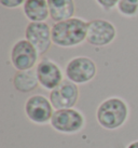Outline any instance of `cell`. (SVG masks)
I'll return each mask as SVG.
<instances>
[{"label": "cell", "mask_w": 138, "mask_h": 148, "mask_svg": "<svg viewBox=\"0 0 138 148\" xmlns=\"http://www.w3.org/2000/svg\"><path fill=\"white\" fill-rule=\"evenodd\" d=\"M87 22L81 17H71L52 26V42L61 48H73L86 40Z\"/></svg>", "instance_id": "cell-1"}, {"label": "cell", "mask_w": 138, "mask_h": 148, "mask_svg": "<svg viewBox=\"0 0 138 148\" xmlns=\"http://www.w3.org/2000/svg\"><path fill=\"white\" fill-rule=\"evenodd\" d=\"M128 106L120 97H109L99 104L96 110V119L106 130H117L126 122Z\"/></svg>", "instance_id": "cell-2"}, {"label": "cell", "mask_w": 138, "mask_h": 148, "mask_svg": "<svg viewBox=\"0 0 138 148\" xmlns=\"http://www.w3.org/2000/svg\"><path fill=\"white\" fill-rule=\"evenodd\" d=\"M65 74L67 79L73 83L84 84L95 78L97 66L92 58L87 56H77L67 63Z\"/></svg>", "instance_id": "cell-3"}, {"label": "cell", "mask_w": 138, "mask_h": 148, "mask_svg": "<svg viewBox=\"0 0 138 148\" xmlns=\"http://www.w3.org/2000/svg\"><path fill=\"white\" fill-rule=\"evenodd\" d=\"M50 123L55 131L65 134H73L84 127L85 120L79 110L69 108L54 111Z\"/></svg>", "instance_id": "cell-4"}, {"label": "cell", "mask_w": 138, "mask_h": 148, "mask_svg": "<svg viewBox=\"0 0 138 148\" xmlns=\"http://www.w3.org/2000/svg\"><path fill=\"white\" fill-rule=\"evenodd\" d=\"M117 37V29L111 22L96 18L87 22L86 41L94 47H106L112 43Z\"/></svg>", "instance_id": "cell-5"}, {"label": "cell", "mask_w": 138, "mask_h": 148, "mask_svg": "<svg viewBox=\"0 0 138 148\" xmlns=\"http://www.w3.org/2000/svg\"><path fill=\"white\" fill-rule=\"evenodd\" d=\"M11 63L17 71L33 69L38 62L39 53L26 39H20L13 45L10 53Z\"/></svg>", "instance_id": "cell-6"}, {"label": "cell", "mask_w": 138, "mask_h": 148, "mask_svg": "<svg viewBox=\"0 0 138 148\" xmlns=\"http://www.w3.org/2000/svg\"><path fill=\"white\" fill-rule=\"evenodd\" d=\"M25 39L35 47L39 55H43L53 43L52 28L45 22H30L25 29Z\"/></svg>", "instance_id": "cell-7"}, {"label": "cell", "mask_w": 138, "mask_h": 148, "mask_svg": "<svg viewBox=\"0 0 138 148\" xmlns=\"http://www.w3.org/2000/svg\"><path fill=\"white\" fill-rule=\"evenodd\" d=\"M25 114L31 122L44 124L51 121L54 108L50 99L43 95H31L25 103Z\"/></svg>", "instance_id": "cell-8"}, {"label": "cell", "mask_w": 138, "mask_h": 148, "mask_svg": "<svg viewBox=\"0 0 138 148\" xmlns=\"http://www.w3.org/2000/svg\"><path fill=\"white\" fill-rule=\"evenodd\" d=\"M79 88L68 79L63 80L59 86L50 92L49 99L55 110L73 108L79 99Z\"/></svg>", "instance_id": "cell-9"}, {"label": "cell", "mask_w": 138, "mask_h": 148, "mask_svg": "<svg viewBox=\"0 0 138 148\" xmlns=\"http://www.w3.org/2000/svg\"><path fill=\"white\" fill-rule=\"evenodd\" d=\"M36 74L39 84L49 91L54 90L64 80L59 66L49 58H43L37 64Z\"/></svg>", "instance_id": "cell-10"}, {"label": "cell", "mask_w": 138, "mask_h": 148, "mask_svg": "<svg viewBox=\"0 0 138 148\" xmlns=\"http://www.w3.org/2000/svg\"><path fill=\"white\" fill-rule=\"evenodd\" d=\"M49 5L50 17L55 23L74 17L76 5L73 0H46Z\"/></svg>", "instance_id": "cell-11"}, {"label": "cell", "mask_w": 138, "mask_h": 148, "mask_svg": "<svg viewBox=\"0 0 138 148\" xmlns=\"http://www.w3.org/2000/svg\"><path fill=\"white\" fill-rule=\"evenodd\" d=\"M23 11L30 22H45L50 16L46 0H26L23 5Z\"/></svg>", "instance_id": "cell-12"}, {"label": "cell", "mask_w": 138, "mask_h": 148, "mask_svg": "<svg viewBox=\"0 0 138 148\" xmlns=\"http://www.w3.org/2000/svg\"><path fill=\"white\" fill-rule=\"evenodd\" d=\"M13 86L15 90L22 93H28L36 90L39 86L36 70H22L17 71L13 77Z\"/></svg>", "instance_id": "cell-13"}, {"label": "cell", "mask_w": 138, "mask_h": 148, "mask_svg": "<svg viewBox=\"0 0 138 148\" xmlns=\"http://www.w3.org/2000/svg\"><path fill=\"white\" fill-rule=\"evenodd\" d=\"M119 13L125 17L138 15V0H120L117 5Z\"/></svg>", "instance_id": "cell-14"}, {"label": "cell", "mask_w": 138, "mask_h": 148, "mask_svg": "<svg viewBox=\"0 0 138 148\" xmlns=\"http://www.w3.org/2000/svg\"><path fill=\"white\" fill-rule=\"evenodd\" d=\"M95 1L105 11H110V10H112L118 5L120 0H95Z\"/></svg>", "instance_id": "cell-15"}, {"label": "cell", "mask_w": 138, "mask_h": 148, "mask_svg": "<svg viewBox=\"0 0 138 148\" xmlns=\"http://www.w3.org/2000/svg\"><path fill=\"white\" fill-rule=\"evenodd\" d=\"M26 0H0L2 7L7 9H16L20 5H24Z\"/></svg>", "instance_id": "cell-16"}, {"label": "cell", "mask_w": 138, "mask_h": 148, "mask_svg": "<svg viewBox=\"0 0 138 148\" xmlns=\"http://www.w3.org/2000/svg\"><path fill=\"white\" fill-rule=\"evenodd\" d=\"M126 148H138V140H134V142H132Z\"/></svg>", "instance_id": "cell-17"}]
</instances>
